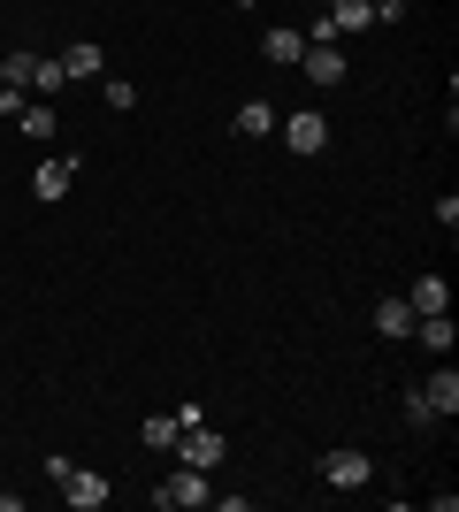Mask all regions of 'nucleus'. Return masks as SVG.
Returning a JSON list of instances; mask_svg holds the SVG:
<instances>
[{"mask_svg":"<svg viewBox=\"0 0 459 512\" xmlns=\"http://www.w3.org/2000/svg\"><path fill=\"white\" fill-rule=\"evenodd\" d=\"M207 497H215V490H207V474H199V467H176V474L153 482V505H161V512H199Z\"/></svg>","mask_w":459,"mask_h":512,"instance_id":"1","label":"nucleus"},{"mask_svg":"<svg viewBox=\"0 0 459 512\" xmlns=\"http://www.w3.org/2000/svg\"><path fill=\"white\" fill-rule=\"evenodd\" d=\"M176 459H184V467H199V474H215L222 459H230V436H222V428H207V421H192L184 436H176Z\"/></svg>","mask_w":459,"mask_h":512,"instance_id":"2","label":"nucleus"},{"mask_svg":"<svg viewBox=\"0 0 459 512\" xmlns=\"http://www.w3.org/2000/svg\"><path fill=\"white\" fill-rule=\"evenodd\" d=\"M368 482H375V459H368V451H352V444L322 451V490H368Z\"/></svg>","mask_w":459,"mask_h":512,"instance_id":"3","label":"nucleus"},{"mask_svg":"<svg viewBox=\"0 0 459 512\" xmlns=\"http://www.w3.org/2000/svg\"><path fill=\"white\" fill-rule=\"evenodd\" d=\"M276 130H284V146L299 153V161H314V153L329 146V123H322V107H299V115H276Z\"/></svg>","mask_w":459,"mask_h":512,"instance_id":"4","label":"nucleus"},{"mask_svg":"<svg viewBox=\"0 0 459 512\" xmlns=\"http://www.w3.org/2000/svg\"><path fill=\"white\" fill-rule=\"evenodd\" d=\"M62 497H69V512H100L115 497V482L108 474H92V467H77V459H69V474H62Z\"/></svg>","mask_w":459,"mask_h":512,"instance_id":"5","label":"nucleus"},{"mask_svg":"<svg viewBox=\"0 0 459 512\" xmlns=\"http://www.w3.org/2000/svg\"><path fill=\"white\" fill-rule=\"evenodd\" d=\"M69 184H77V153H46L39 169H31V199H69Z\"/></svg>","mask_w":459,"mask_h":512,"instance_id":"6","label":"nucleus"},{"mask_svg":"<svg viewBox=\"0 0 459 512\" xmlns=\"http://www.w3.org/2000/svg\"><path fill=\"white\" fill-rule=\"evenodd\" d=\"M406 344H421V352H437V360H452L459 329H452V314H414V329H406Z\"/></svg>","mask_w":459,"mask_h":512,"instance_id":"7","label":"nucleus"},{"mask_svg":"<svg viewBox=\"0 0 459 512\" xmlns=\"http://www.w3.org/2000/svg\"><path fill=\"white\" fill-rule=\"evenodd\" d=\"M299 69H306V77H314V85L329 92V85H345V69H352V62H345V46H306V54H299Z\"/></svg>","mask_w":459,"mask_h":512,"instance_id":"8","label":"nucleus"},{"mask_svg":"<svg viewBox=\"0 0 459 512\" xmlns=\"http://www.w3.org/2000/svg\"><path fill=\"white\" fill-rule=\"evenodd\" d=\"M421 398L437 406V421H452L459 413V367H429V375H421Z\"/></svg>","mask_w":459,"mask_h":512,"instance_id":"9","label":"nucleus"},{"mask_svg":"<svg viewBox=\"0 0 459 512\" xmlns=\"http://www.w3.org/2000/svg\"><path fill=\"white\" fill-rule=\"evenodd\" d=\"M54 62H62V77H69V85H92V77L108 69V54H100V46H92V39H77V46H69V54H54Z\"/></svg>","mask_w":459,"mask_h":512,"instance_id":"10","label":"nucleus"},{"mask_svg":"<svg viewBox=\"0 0 459 512\" xmlns=\"http://www.w3.org/2000/svg\"><path fill=\"white\" fill-rule=\"evenodd\" d=\"M16 130H23V138H39V146H46V138L62 130V115H54V100H39V92H31V100L16 107Z\"/></svg>","mask_w":459,"mask_h":512,"instance_id":"11","label":"nucleus"},{"mask_svg":"<svg viewBox=\"0 0 459 512\" xmlns=\"http://www.w3.org/2000/svg\"><path fill=\"white\" fill-rule=\"evenodd\" d=\"M406 306H414V314H444V306H452V291H444V276H437V268H421V276H414Z\"/></svg>","mask_w":459,"mask_h":512,"instance_id":"12","label":"nucleus"},{"mask_svg":"<svg viewBox=\"0 0 459 512\" xmlns=\"http://www.w3.org/2000/svg\"><path fill=\"white\" fill-rule=\"evenodd\" d=\"M406 329H414V306H406V299L375 306V337H383V344H406Z\"/></svg>","mask_w":459,"mask_h":512,"instance_id":"13","label":"nucleus"},{"mask_svg":"<svg viewBox=\"0 0 459 512\" xmlns=\"http://www.w3.org/2000/svg\"><path fill=\"white\" fill-rule=\"evenodd\" d=\"M261 54H268V62H284V69H299V54H306V31H291V23H276V31H268V39H261Z\"/></svg>","mask_w":459,"mask_h":512,"instance_id":"14","label":"nucleus"},{"mask_svg":"<svg viewBox=\"0 0 459 512\" xmlns=\"http://www.w3.org/2000/svg\"><path fill=\"white\" fill-rule=\"evenodd\" d=\"M230 130H238V138H268V130H276V107H268V100H245L238 115H230Z\"/></svg>","mask_w":459,"mask_h":512,"instance_id":"15","label":"nucleus"},{"mask_svg":"<svg viewBox=\"0 0 459 512\" xmlns=\"http://www.w3.org/2000/svg\"><path fill=\"white\" fill-rule=\"evenodd\" d=\"M31 69H39V54H31V46H16V54H0V85L31 92Z\"/></svg>","mask_w":459,"mask_h":512,"instance_id":"16","label":"nucleus"},{"mask_svg":"<svg viewBox=\"0 0 459 512\" xmlns=\"http://www.w3.org/2000/svg\"><path fill=\"white\" fill-rule=\"evenodd\" d=\"M176 436H184V428H176V413H153V421L138 428V444H146V451H176Z\"/></svg>","mask_w":459,"mask_h":512,"instance_id":"17","label":"nucleus"},{"mask_svg":"<svg viewBox=\"0 0 459 512\" xmlns=\"http://www.w3.org/2000/svg\"><path fill=\"white\" fill-rule=\"evenodd\" d=\"M329 23H337V31H368V0H329Z\"/></svg>","mask_w":459,"mask_h":512,"instance_id":"18","label":"nucleus"},{"mask_svg":"<svg viewBox=\"0 0 459 512\" xmlns=\"http://www.w3.org/2000/svg\"><path fill=\"white\" fill-rule=\"evenodd\" d=\"M62 85H69V77H62V62H46V54H39V69H31V92H39V100H54Z\"/></svg>","mask_w":459,"mask_h":512,"instance_id":"19","label":"nucleus"},{"mask_svg":"<svg viewBox=\"0 0 459 512\" xmlns=\"http://www.w3.org/2000/svg\"><path fill=\"white\" fill-rule=\"evenodd\" d=\"M306 46H345V31H337V23H329V8L314 23H306Z\"/></svg>","mask_w":459,"mask_h":512,"instance_id":"20","label":"nucleus"},{"mask_svg":"<svg viewBox=\"0 0 459 512\" xmlns=\"http://www.w3.org/2000/svg\"><path fill=\"white\" fill-rule=\"evenodd\" d=\"M406 421H414V428H437V406H429V398H421V383L406 390Z\"/></svg>","mask_w":459,"mask_h":512,"instance_id":"21","label":"nucleus"},{"mask_svg":"<svg viewBox=\"0 0 459 512\" xmlns=\"http://www.w3.org/2000/svg\"><path fill=\"white\" fill-rule=\"evenodd\" d=\"M108 107H115V115H131V107H138V85H131V77H108Z\"/></svg>","mask_w":459,"mask_h":512,"instance_id":"22","label":"nucleus"},{"mask_svg":"<svg viewBox=\"0 0 459 512\" xmlns=\"http://www.w3.org/2000/svg\"><path fill=\"white\" fill-rule=\"evenodd\" d=\"M31 100V92H16V85H0V115H8V123H16V107Z\"/></svg>","mask_w":459,"mask_h":512,"instance_id":"23","label":"nucleus"},{"mask_svg":"<svg viewBox=\"0 0 459 512\" xmlns=\"http://www.w3.org/2000/svg\"><path fill=\"white\" fill-rule=\"evenodd\" d=\"M100 8H108V0H100Z\"/></svg>","mask_w":459,"mask_h":512,"instance_id":"24","label":"nucleus"}]
</instances>
